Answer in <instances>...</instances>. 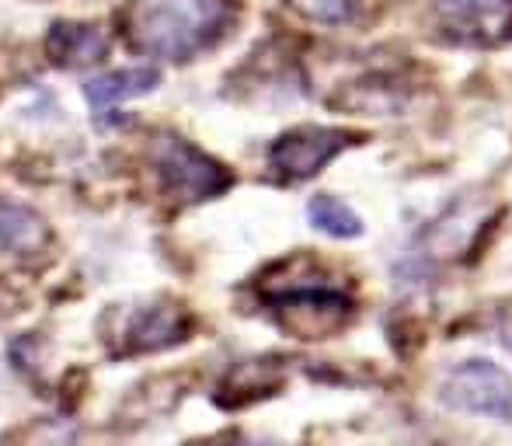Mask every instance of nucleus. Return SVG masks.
<instances>
[{"label": "nucleus", "instance_id": "1", "mask_svg": "<svg viewBox=\"0 0 512 446\" xmlns=\"http://www.w3.org/2000/svg\"><path fill=\"white\" fill-rule=\"evenodd\" d=\"M227 21V0H136L126 14V39L147 56L189 60L220 39Z\"/></svg>", "mask_w": 512, "mask_h": 446}, {"label": "nucleus", "instance_id": "2", "mask_svg": "<svg viewBox=\"0 0 512 446\" xmlns=\"http://www.w3.org/2000/svg\"><path fill=\"white\" fill-rule=\"evenodd\" d=\"M157 178L175 199H209L220 196L230 185V171L220 161H213L192 143L178 136H161L154 150Z\"/></svg>", "mask_w": 512, "mask_h": 446}, {"label": "nucleus", "instance_id": "3", "mask_svg": "<svg viewBox=\"0 0 512 446\" xmlns=\"http://www.w3.org/2000/svg\"><path fill=\"white\" fill-rule=\"evenodd\" d=\"M443 401L460 408V412L509 422L512 419V380L499 363H492V359H471V363H460L457 370L446 377Z\"/></svg>", "mask_w": 512, "mask_h": 446}, {"label": "nucleus", "instance_id": "4", "mask_svg": "<svg viewBox=\"0 0 512 446\" xmlns=\"http://www.w3.org/2000/svg\"><path fill=\"white\" fill-rule=\"evenodd\" d=\"M345 147V136L338 129H321V126H304L293 133L279 136L269 147V164L283 178H310Z\"/></svg>", "mask_w": 512, "mask_h": 446}, {"label": "nucleus", "instance_id": "5", "mask_svg": "<svg viewBox=\"0 0 512 446\" xmlns=\"http://www.w3.org/2000/svg\"><path fill=\"white\" fill-rule=\"evenodd\" d=\"M439 25L460 42H495L512 21V0H436Z\"/></svg>", "mask_w": 512, "mask_h": 446}, {"label": "nucleus", "instance_id": "6", "mask_svg": "<svg viewBox=\"0 0 512 446\" xmlns=\"http://www.w3.org/2000/svg\"><path fill=\"white\" fill-rule=\"evenodd\" d=\"M157 84H161V70H154V67H126V70H112V74L88 81V84H84V95H88L95 115H108L119 102L150 95Z\"/></svg>", "mask_w": 512, "mask_h": 446}, {"label": "nucleus", "instance_id": "7", "mask_svg": "<svg viewBox=\"0 0 512 446\" xmlns=\"http://www.w3.org/2000/svg\"><path fill=\"white\" fill-rule=\"evenodd\" d=\"M46 49L60 67H95L108 53V39L95 25H70L56 21L46 35Z\"/></svg>", "mask_w": 512, "mask_h": 446}, {"label": "nucleus", "instance_id": "8", "mask_svg": "<svg viewBox=\"0 0 512 446\" xmlns=\"http://www.w3.org/2000/svg\"><path fill=\"white\" fill-rule=\"evenodd\" d=\"M46 241L49 230L39 213L21 203L0 199V248L14 251V255H28V251H39Z\"/></svg>", "mask_w": 512, "mask_h": 446}, {"label": "nucleus", "instance_id": "9", "mask_svg": "<svg viewBox=\"0 0 512 446\" xmlns=\"http://www.w3.org/2000/svg\"><path fill=\"white\" fill-rule=\"evenodd\" d=\"M185 335V321L168 307H150V311L136 314L129 325V345L133 349H164V345L178 342Z\"/></svg>", "mask_w": 512, "mask_h": 446}, {"label": "nucleus", "instance_id": "10", "mask_svg": "<svg viewBox=\"0 0 512 446\" xmlns=\"http://www.w3.org/2000/svg\"><path fill=\"white\" fill-rule=\"evenodd\" d=\"M307 217L317 230H324V234H331V237H359L363 234V220H359L356 213L342 203V199L328 196V192H321V196L310 199Z\"/></svg>", "mask_w": 512, "mask_h": 446}, {"label": "nucleus", "instance_id": "11", "mask_svg": "<svg viewBox=\"0 0 512 446\" xmlns=\"http://www.w3.org/2000/svg\"><path fill=\"white\" fill-rule=\"evenodd\" d=\"M304 18L310 21H324V25H342L352 14L359 11L363 0H290Z\"/></svg>", "mask_w": 512, "mask_h": 446}, {"label": "nucleus", "instance_id": "12", "mask_svg": "<svg viewBox=\"0 0 512 446\" xmlns=\"http://www.w3.org/2000/svg\"><path fill=\"white\" fill-rule=\"evenodd\" d=\"M220 446H258V443H244V440H237V443H220Z\"/></svg>", "mask_w": 512, "mask_h": 446}]
</instances>
